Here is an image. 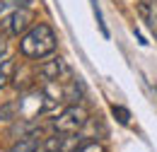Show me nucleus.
Listing matches in <instances>:
<instances>
[{
	"label": "nucleus",
	"mask_w": 157,
	"mask_h": 152,
	"mask_svg": "<svg viewBox=\"0 0 157 152\" xmlns=\"http://www.w3.org/2000/svg\"><path fill=\"white\" fill-rule=\"evenodd\" d=\"M58 46V36L48 22H34L20 36V53L32 60H44L53 56Z\"/></svg>",
	"instance_id": "obj_1"
},
{
	"label": "nucleus",
	"mask_w": 157,
	"mask_h": 152,
	"mask_svg": "<svg viewBox=\"0 0 157 152\" xmlns=\"http://www.w3.org/2000/svg\"><path fill=\"white\" fill-rule=\"evenodd\" d=\"M90 121V114L82 104H70L60 111L56 118H51V126L56 133H80Z\"/></svg>",
	"instance_id": "obj_2"
},
{
	"label": "nucleus",
	"mask_w": 157,
	"mask_h": 152,
	"mask_svg": "<svg viewBox=\"0 0 157 152\" xmlns=\"http://www.w3.org/2000/svg\"><path fill=\"white\" fill-rule=\"evenodd\" d=\"M85 142L80 133H53L48 138H41L39 152H75Z\"/></svg>",
	"instance_id": "obj_3"
},
{
	"label": "nucleus",
	"mask_w": 157,
	"mask_h": 152,
	"mask_svg": "<svg viewBox=\"0 0 157 152\" xmlns=\"http://www.w3.org/2000/svg\"><path fill=\"white\" fill-rule=\"evenodd\" d=\"M36 75L41 80H46V82H58V80L70 75V65L65 63V58H60V56H48L36 68Z\"/></svg>",
	"instance_id": "obj_4"
},
{
	"label": "nucleus",
	"mask_w": 157,
	"mask_h": 152,
	"mask_svg": "<svg viewBox=\"0 0 157 152\" xmlns=\"http://www.w3.org/2000/svg\"><path fill=\"white\" fill-rule=\"evenodd\" d=\"M32 24H34V12H32V7H20V10H15L10 17L2 22V27H5V32H7L10 36H22Z\"/></svg>",
	"instance_id": "obj_5"
},
{
	"label": "nucleus",
	"mask_w": 157,
	"mask_h": 152,
	"mask_svg": "<svg viewBox=\"0 0 157 152\" xmlns=\"http://www.w3.org/2000/svg\"><path fill=\"white\" fill-rule=\"evenodd\" d=\"M41 126L36 118H15L10 126V138L20 140V138H29V135H39Z\"/></svg>",
	"instance_id": "obj_6"
},
{
	"label": "nucleus",
	"mask_w": 157,
	"mask_h": 152,
	"mask_svg": "<svg viewBox=\"0 0 157 152\" xmlns=\"http://www.w3.org/2000/svg\"><path fill=\"white\" fill-rule=\"evenodd\" d=\"M39 147H41V135H29V138L15 140L7 152H39Z\"/></svg>",
	"instance_id": "obj_7"
},
{
	"label": "nucleus",
	"mask_w": 157,
	"mask_h": 152,
	"mask_svg": "<svg viewBox=\"0 0 157 152\" xmlns=\"http://www.w3.org/2000/svg\"><path fill=\"white\" fill-rule=\"evenodd\" d=\"M15 68H17V63L12 60V58H0V89H5L10 82H12V75H15Z\"/></svg>",
	"instance_id": "obj_8"
},
{
	"label": "nucleus",
	"mask_w": 157,
	"mask_h": 152,
	"mask_svg": "<svg viewBox=\"0 0 157 152\" xmlns=\"http://www.w3.org/2000/svg\"><path fill=\"white\" fill-rule=\"evenodd\" d=\"M29 5H32V0H0V24L10 17L15 10H20V7H29Z\"/></svg>",
	"instance_id": "obj_9"
},
{
	"label": "nucleus",
	"mask_w": 157,
	"mask_h": 152,
	"mask_svg": "<svg viewBox=\"0 0 157 152\" xmlns=\"http://www.w3.org/2000/svg\"><path fill=\"white\" fill-rule=\"evenodd\" d=\"M111 114H114V118H116L121 126H128V121H131V111H128L126 106H121V104H114V106H111Z\"/></svg>",
	"instance_id": "obj_10"
},
{
	"label": "nucleus",
	"mask_w": 157,
	"mask_h": 152,
	"mask_svg": "<svg viewBox=\"0 0 157 152\" xmlns=\"http://www.w3.org/2000/svg\"><path fill=\"white\" fill-rule=\"evenodd\" d=\"M75 152H106V147L101 142H97V140H85Z\"/></svg>",
	"instance_id": "obj_11"
},
{
	"label": "nucleus",
	"mask_w": 157,
	"mask_h": 152,
	"mask_svg": "<svg viewBox=\"0 0 157 152\" xmlns=\"http://www.w3.org/2000/svg\"><path fill=\"white\" fill-rule=\"evenodd\" d=\"M92 10H94V17H97V24H99V29H101V34L109 36V29H106V24H104V17H101V10H99L97 0H92Z\"/></svg>",
	"instance_id": "obj_12"
},
{
	"label": "nucleus",
	"mask_w": 157,
	"mask_h": 152,
	"mask_svg": "<svg viewBox=\"0 0 157 152\" xmlns=\"http://www.w3.org/2000/svg\"><path fill=\"white\" fill-rule=\"evenodd\" d=\"M147 22L157 32V0H150V12H147Z\"/></svg>",
	"instance_id": "obj_13"
},
{
	"label": "nucleus",
	"mask_w": 157,
	"mask_h": 152,
	"mask_svg": "<svg viewBox=\"0 0 157 152\" xmlns=\"http://www.w3.org/2000/svg\"><path fill=\"white\" fill-rule=\"evenodd\" d=\"M5 53H7V36L0 34V58H5Z\"/></svg>",
	"instance_id": "obj_14"
},
{
	"label": "nucleus",
	"mask_w": 157,
	"mask_h": 152,
	"mask_svg": "<svg viewBox=\"0 0 157 152\" xmlns=\"http://www.w3.org/2000/svg\"><path fill=\"white\" fill-rule=\"evenodd\" d=\"M155 92H157V87H155Z\"/></svg>",
	"instance_id": "obj_15"
}]
</instances>
